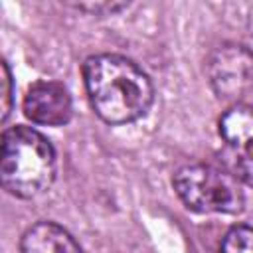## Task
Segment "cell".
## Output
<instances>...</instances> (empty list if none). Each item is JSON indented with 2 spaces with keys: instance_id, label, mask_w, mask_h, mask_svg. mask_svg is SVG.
Listing matches in <instances>:
<instances>
[{
  "instance_id": "cell-7",
  "label": "cell",
  "mask_w": 253,
  "mask_h": 253,
  "mask_svg": "<svg viewBox=\"0 0 253 253\" xmlns=\"http://www.w3.org/2000/svg\"><path fill=\"white\" fill-rule=\"evenodd\" d=\"M22 253H83V251L63 227L51 221H40L24 233Z\"/></svg>"
},
{
  "instance_id": "cell-4",
  "label": "cell",
  "mask_w": 253,
  "mask_h": 253,
  "mask_svg": "<svg viewBox=\"0 0 253 253\" xmlns=\"http://www.w3.org/2000/svg\"><path fill=\"white\" fill-rule=\"evenodd\" d=\"M223 164L239 180L253 186V107L237 103L219 119Z\"/></svg>"
},
{
  "instance_id": "cell-1",
  "label": "cell",
  "mask_w": 253,
  "mask_h": 253,
  "mask_svg": "<svg viewBox=\"0 0 253 253\" xmlns=\"http://www.w3.org/2000/svg\"><path fill=\"white\" fill-rule=\"evenodd\" d=\"M83 77L91 107L111 125L132 123L144 117L152 105L154 89L148 75L123 55L89 57L83 65Z\"/></svg>"
},
{
  "instance_id": "cell-9",
  "label": "cell",
  "mask_w": 253,
  "mask_h": 253,
  "mask_svg": "<svg viewBox=\"0 0 253 253\" xmlns=\"http://www.w3.org/2000/svg\"><path fill=\"white\" fill-rule=\"evenodd\" d=\"M0 69H2V79H0L2 81V119L6 121L12 109V79L6 63H2Z\"/></svg>"
},
{
  "instance_id": "cell-2",
  "label": "cell",
  "mask_w": 253,
  "mask_h": 253,
  "mask_svg": "<svg viewBox=\"0 0 253 253\" xmlns=\"http://www.w3.org/2000/svg\"><path fill=\"white\" fill-rule=\"evenodd\" d=\"M2 186L18 198L43 194L55 176V152L49 140L30 126L8 128L2 136Z\"/></svg>"
},
{
  "instance_id": "cell-5",
  "label": "cell",
  "mask_w": 253,
  "mask_h": 253,
  "mask_svg": "<svg viewBox=\"0 0 253 253\" xmlns=\"http://www.w3.org/2000/svg\"><path fill=\"white\" fill-rule=\"evenodd\" d=\"M208 77L219 99L239 103L253 93V51L235 43L219 47L208 63Z\"/></svg>"
},
{
  "instance_id": "cell-8",
  "label": "cell",
  "mask_w": 253,
  "mask_h": 253,
  "mask_svg": "<svg viewBox=\"0 0 253 253\" xmlns=\"http://www.w3.org/2000/svg\"><path fill=\"white\" fill-rule=\"evenodd\" d=\"M221 253H253V227H231L223 237Z\"/></svg>"
},
{
  "instance_id": "cell-6",
  "label": "cell",
  "mask_w": 253,
  "mask_h": 253,
  "mask_svg": "<svg viewBox=\"0 0 253 253\" xmlns=\"http://www.w3.org/2000/svg\"><path fill=\"white\" fill-rule=\"evenodd\" d=\"M71 97L57 81H38L24 97V113L38 125L61 126L71 119Z\"/></svg>"
},
{
  "instance_id": "cell-3",
  "label": "cell",
  "mask_w": 253,
  "mask_h": 253,
  "mask_svg": "<svg viewBox=\"0 0 253 253\" xmlns=\"http://www.w3.org/2000/svg\"><path fill=\"white\" fill-rule=\"evenodd\" d=\"M174 190L186 208L200 213H237L245 204L239 180L227 168L206 162H190L178 168Z\"/></svg>"
}]
</instances>
